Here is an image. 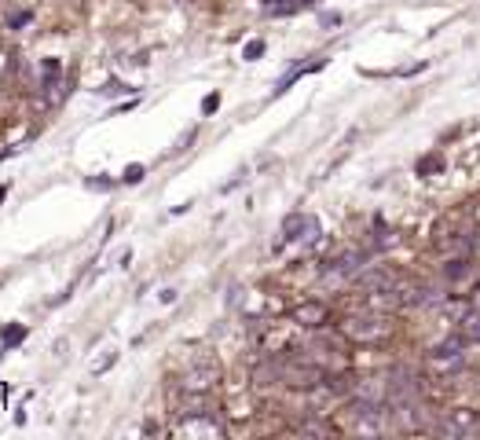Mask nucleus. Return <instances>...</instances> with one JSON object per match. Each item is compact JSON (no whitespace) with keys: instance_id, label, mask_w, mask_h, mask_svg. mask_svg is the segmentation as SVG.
I'll return each instance as SVG.
<instances>
[{"instance_id":"f03ea898","label":"nucleus","mask_w":480,"mask_h":440,"mask_svg":"<svg viewBox=\"0 0 480 440\" xmlns=\"http://www.w3.org/2000/svg\"><path fill=\"white\" fill-rule=\"evenodd\" d=\"M433 433H440V436H473V433H480V414L469 411V407H451L433 422Z\"/></svg>"},{"instance_id":"a211bd4d","label":"nucleus","mask_w":480,"mask_h":440,"mask_svg":"<svg viewBox=\"0 0 480 440\" xmlns=\"http://www.w3.org/2000/svg\"><path fill=\"white\" fill-rule=\"evenodd\" d=\"M469 305H473V309H480V287H476V290L469 294Z\"/></svg>"},{"instance_id":"20e7f679","label":"nucleus","mask_w":480,"mask_h":440,"mask_svg":"<svg viewBox=\"0 0 480 440\" xmlns=\"http://www.w3.org/2000/svg\"><path fill=\"white\" fill-rule=\"evenodd\" d=\"M462 341L465 338H454V341H443L429 352V371H440V374H451L462 367Z\"/></svg>"},{"instance_id":"aec40b11","label":"nucleus","mask_w":480,"mask_h":440,"mask_svg":"<svg viewBox=\"0 0 480 440\" xmlns=\"http://www.w3.org/2000/svg\"><path fill=\"white\" fill-rule=\"evenodd\" d=\"M476 257H480V239H476Z\"/></svg>"},{"instance_id":"ddd939ff","label":"nucleus","mask_w":480,"mask_h":440,"mask_svg":"<svg viewBox=\"0 0 480 440\" xmlns=\"http://www.w3.org/2000/svg\"><path fill=\"white\" fill-rule=\"evenodd\" d=\"M23 334H26L23 327H8V330H5V345H8V349H12V345H19V341H23Z\"/></svg>"},{"instance_id":"f8f14e48","label":"nucleus","mask_w":480,"mask_h":440,"mask_svg":"<svg viewBox=\"0 0 480 440\" xmlns=\"http://www.w3.org/2000/svg\"><path fill=\"white\" fill-rule=\"evenodd\" d=\"M297 429L301 433H334V425H327V422H301Z\"/></svg>"},{"instance_id":"39448f33","label":"nucleus","mask_w":480,"mask_h":440,"mask_svg":"<svg viewBox=\"0 0 480 440\" xmlns=\"http://www.w3.org/2000/svg\"><path fill=\"white\" fill-rule=\"evenodd\" d=\"M220 382V367L216 363H198L191 367L183 378H180V389H191V393H213Z\"/></svg>"},{"instance_id":"f257e3e1","label":"nucleus","mask_w":480,"mask_h":440,"mask_svg":"<svg viewBox=\"0 0 480 440\" xmlns=\"http://www.w3.org/2000/svg\"><path fill=\"white\" fill-rule=\"evenodd\" d=\"M341 334L349 341H360V345H378V341H389L392 338V316L389 312H356L341 323Z\"/></svg>"},{"instance_id":"423d86ee","label":"nucleus","mask_w":480,"mask_h":440,"mask_svg":"<svg viewBox=\"0 0 480 440\" xmlns=\"http://www.w3.org/2000/svg\"><path fill=\"white\" fill-rule=\"evenodd\" d=\"M290 320H294L297 327H308V330H316V327H323V323L330 320V309H327L323 301H301V305L290 312Z\"/></svg>"},{"instance_id":"9b49d317","label":"nucleus","mask_w":480,"mask_h":440,"mask_svg":"<svg viewBox=\"0 0 480 440\" xmlns=\"http://www.w3.org/2000/svg\"><path fill=\"white\" fill-rule=\"evenodd\" d=\"M114 363H118V349H107V352H103V356L92 363V374H103V371H110Z\"/></svg>"},{"instance_id":"f3484780","label":"nucleus","mask_w":480,"mask_h":440,"mask_svg":"<svg viewBox=\"0 0 480 440\" xmlns=\"http://www.w3.org/2000/svg\"><path fill=\"white\" fill-rule=\"evenodd\" d=\"M216 103H220V100H216V96H209V100H205V103H202V110H205V114H209V110H216Z\"/></svg>"},{"instance_id":"9d476101","label":"nucleus","mask_w":480,"mask_h":440,"mask_svg":"<svg viewBox=\"0 0 480 440\" xmlns=\"http://www.w3.org/2000/svg\"><path fill=\"white\" fill-rule=\"evenodd\" d=\"M458 334H462L465 341H480V309L469 305V312L458 320Z\"/></svg>"},{"instance_id":"0eeeda50","label":"nucleus","mask_w":480,"mask_h":440,"mask_svg":"<svg viewBox=\"0 0 480 440\" xmlns=\"http://www.w3.org/2000/svg\"><path fill=\"white\" fill-rule=\"evenodd\" d=\"M312 236H319V220L316 216H308V213H294V216H287V225H283V239H312Z\"/></svg>"},{"instance_id":"4468645a","label":"nucleus","mask_w":480,"mask_h":440,"mask_svg":"<svg viewBox=\"0 0 480 440\" xmlns=\"http://www.w3.org/2000/svg\"><path fill=\"white\" fill-rule=\"evenodd\" d=\"M85 187H92V191H107V187H110V180H99V176H85Z\"/></svg>"},{"instance_id":"1a4fd4ad","label":"nucleus","mask_w":480,"mask_h":440,"mask_svg":"<svg viewBox=\"0 0 480 440\" xmlns=\"http://www.w3.org/2000/svg\"><path fill=\"white\" fill-rule=\"evenodd\" d=\"M356 283L370 294V290H392V283H396V276L392 272H385V268H370V272H360L356 276Z\"/></svg>"},{"instance_id":"7ed1b4c3","label":"nucleus","mask_w":480,"mask_h":440,"mask_svg":"<svg viewBox=\"0 0 480 440\" xmlns=\"http://www.w3.org/2000/svg\"><path fill=\"white\" fill-rule=\"evenodd\" d=\"M176 436H224V425L216 422V414H180Z\"/></svg>"},{"instance_id":"6e6552de","label":"nucleus","mask_w":480,"mask_h":440,"mask_svg":"<svg viewBox=\"0 0 480 440\" xmlns=\"http://www.w3.org/2000/svg\"><path fill=\"white\" fill-rule=\"evenodd\" d=\"M180 414H216L213 396H209V393H191V389H180Z\"/></svg>"},{"instance_id":"2eb2a0df","label":"nucleus","mask_w":480,"mask_h":440,"mask_svg":"<svg viewBox=\"0 0 480 440\" xmlns=\"http://www.w3.org/2000/svg\"><path fill=\"white\" fill-rule=\"evenodd\" d=\"M125 180H129V183L143 180V165H129V169H125Z\"/></svg>"},{"instance_id":"6ab92c4d","label":"nucleus","mask_w":480,"mask_h":440,"mask_svg":"<svg viewBox=\"0 0 480 440\" xmlns=\"http://www.w3.org/2000/svg\"><path fill=\"white\" fill-rule=\"evenodd\" d=\"M473 213H476V220H480V202H476V209H473Z\"/></svg>"},{"instance_id":"dca6fc26","label":"nucleus","mask_w":480,"mask_h":440,"mask_svg":"<svg viewBox=\"0 0 480 440\" xmlns=\"http://www.w3.org/2000/svg\"><path fill=\"white\" fill-rule=\"evenodd\" d=\"M261 52H265V45H261V41H254V45H250V48H246V59H257V56H261Z\"/></svg>"}]
</instances>
